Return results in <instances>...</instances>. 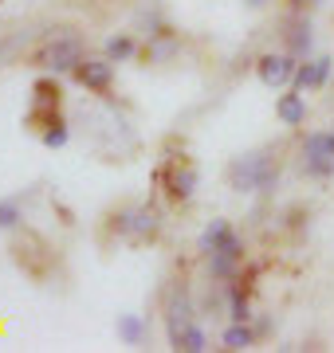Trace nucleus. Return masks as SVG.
Returning a JSON list of instances; mask_svg holds the SVG:
<instances>
[{"label": "nucleus", "instance_id": "nucleus-1", "mask_svg": "<svg viewBox=\"0 0 334 353\" xmlns=\"http://www.w3.org/2000/svg\"><path fill=\"white\" fill-rule=\"evenodd\" d=\"M228 181L236 192H252V189H268L275 181V169H271L268 157H248V161H236L228 169Z\"/></svg>", "mask_w": 334, "mask_h": 353}, {"label": "nucleus", "instance_id": "nucleus-2", "mask_svg": "<svg viewBox=\"0 0 334 353\" xmlns=\"http://www.w3.org/2000/svg\"><path fill=\"white\" fill-rule=\"evenodd\" d=\"M83 59V43L75 36H63V39H52L48 48H39L36 63L43 71H75V63Z\"/></svg>", "mask_w": 334, "mask_h": 353}, {"label": "nucleus", "instance_id": "nucleus-3", "mask_svg": "<svg viewBox=\"0 0 334 353\" xmlns=\"http://www.w3.org/2000/svg\"><path fill=\"white\" fill-rule=\"evenodd\" d=\"M256 71H259V83H264V87L279 90V87H287V83H295L299 63L291 59V55H264V59L256 63Z\"/></svg>", "mask_w": 334, "mask_h": 353}, {"label": "nucleus", "instance_id": "nucleus-4", "mask_svg": "<svg viewBox=\"0 0 334 353\" xmlns=\"http://www.w3.org/2000/svg\"><path fill=\"white\" fill-rule=\"evenodd\" d=\"M75 83H83L87 90H110V83H115V59H79Z\"/></svg>", "mask_w": 334, "mask_h": 353}, {"label": "nucleus", "instance_id": "nucleus-5", "mask_svg": "<svg viewBox=\"0 0 334 353\" xmlns=\"http://www.w3.org/2000/svg\"><path fill=\"white\" fill-rule=\"evenodd\" d=\"M240 259H244V243H240V236H232L228 232V240L213 252V275L217 279L236 275V263H240Z\"/></svg>", "mask_w": 334, "mask_h": 353}, {"label": "nucleus", "instance_id": "nucleus-6", "mask_svg": "<svg viewBox=\"0 0 334 353\" xmlns=\"http://www.w3.org/2000/svg\"><path fill=\"white\" fill-rule=\"evenodd\" d=\"M331 67H334L331 55H319V59H311V63H299V71H295V90H315V87H322V83L331 79Z\"/></svg>", "mask_w": 334, "mask_h": 353}, {"label": "nucleus", "instance_id": "nucleus-7", "mask_svg": "<svg viewBox=\"0 0 334 353\" xmlns=\"http://www.w3.org/2000/svg\"><path fill=\"white\" fill-rule=\"evenodd\" d=\"M118 232H126V236H154V232H157V212H154V208L122 212V216H118Z\"/></svg>", "mask_w": 334, "mask_h": 353}, {"label": "nucleus", "instance_id": "nucleus-8", "mask_svg": "<svg viewBox=\"0 0 334 353\" xmlns=\"http://www.w3.org/2000/svg\"><path fill=\"white\" fill-rule=\"evenodd\" d=\"M275 114H279L283 126H303L307 122V102H303V94H283L279 102H275Z\"/></svg>", "mask_w": 334, "mask_h": 353}, {"label": "nucleus", "instance_id": "nucleus-9", "mask_svg": "<svg viewBox=\"0 0 334 353\" xmlns=\"http://www.w3.org/2000/svg\"><path fill=\"white\" fill-rule=\"evenodd\" d=\"M118 338L126 341V345H141V341L150 338V322L138 314H126V318H118Z\"/></svg>", "mask_w": 334, "mask_h": 353}, {"label": "nucleus", "instance_id": "nucleus-10", "mask_svg": "<svg viewBox=\"0 0 334 353\" xmlns=\"http://www.w3.org/2000/svg\"><path fill=\"white\" fill-rule=\"evenodd\" d=\"M197 189V169H177V173L169 176V196L173 201H189Z\"/></svg>", "mask_w": 334, "mask_h": 353}, {"label": "nucleus", "instance_id": "nucleus-11", "mask_svg": "<svg viewBox=\"0 0 334 353\" xmlns=\"http://www.w3.org/2000/svg\"><path fill=\"white\" fill-rule=\"evenodd\" d=\"M173 350H185V353H201V350H208V338H205V330L189 322V326L181 330V338L173 341Z\"/></svg>", "mask_w": 334, "mask_h": 353}, {"label": "nucleus", "instance_id": "nucleus-12", "mask_svg": "<svg viewBox=\"0 0 334 353\" xmlns=\"http://www.w3.org/2000/svg\"><path fill=\"white\" fill-rule=\"evenodd\" d=\"M228 232H232V228H228V220H213V224L205 228V236H201V252H208V255H213V252L220 248V243L228 240Z\"/></svg>", "mask_w": 334, "mask_h": 353}, {"label": "nucleus", "instance_id": "nucleus-13", "mask_svg": "<svg viewBox=\"0 0 334 353\" xmlns=\"http://www.w3.org/2000/svg\"><path fill=\"white\" fill-rule=\"evenodd\" d=\"M252 341H256V334L244 322H236V326L224 330V350H252Z\"/></svg>", "mask_w": 334, "mask_h": 353}, {"label": "nucleus", "instance_id": "nucleus-14", "mask_svg": "<svg viewBox=\"0 0 334 353\" xmlns=\"http://www.w3.org/2000/svg\"><path fill=\"white\" fill-rule=\"evenodd\" d=\"M303 153L307 157H334V134H311L303 141Z\"/></svg>", "mask_w": 334, "mask_h": 353}, {"label": "nucleus", "instance_id": "nucleus-15", "mask_svg": "<svg viewBox=\"0 0 334 353\" xmlns=\"http://www.w3.org/2000/svg\"><path fill=\"white\" fill-rule=\"evenodd\" d=\"M130 55H134V39L130 36L106 39V59H130Z\"/></svg>", "mask_w": 334, "mask_h": 353}, {"label": "nucleus", "instance_id": "nucleus-16", "mask_svg": "<svg viewBox=\"0 0 334 353\" xmlns=\"http://www.w3.org/2000/svg\"><path fill=\"white\" fill-rule=\"evenodd\" d=\"M36 102L39 106H59V87H55L52 79H39L36 83Z\"/></svg>", "mask_w": 334, "mask_h": 353}, {"label": "nucleus", "instance_id": "nucleus-17", "mask_svg": "<svg viewBox=\"0 0 334 353\" xmlns=\"http://www.w3.org/2000/svg\"><path fill=\"white\" fill-rule=\"evenodd\" d=\"M287 43H291V55H307L311 51V28L299 24L295 32H287Z\"/></svg>", "mask_w": 334, "mask_h": 353}, {"label": "nucleus", "instance_id": "nucleus-18", "mask_svg": "<svg viewBox=\"0 0 334 353\" xmlns=\"http://www.w3.org/2000/svg\"><path fill=\"white\" fill-rule=\"evenodd\" d=\"M252 310H248V294L244 287H232V322H248Z\"/></svg>", "mask_w": 334, "mask_h": 353}, {"label": "nucleus", "instance_id": "nucleus-19", "mask_svg": "<svg viewBox=\"0 0 334 353\" xmlns=\"http://www.w3.org/2000/svg\"><path fill=\"white\" fill-rule=\"evenodd\" d=\"M43 145H48V150H63V145H67V130H63L59 118L52 122V130H43Z\"/></svg>", "mask_w": 334, "mask_h": 353}, {"label": "nucleus", "instance_id": "nucleus-20", "mask_svg": "<svg viewBox=\"0 0 334 353\" xmlns=\"http://www.w3.org/2000/svg\"><path fill=\"white\" fill-rule=\"evenodd\" d=\"M307 173L311 176H331L334 173V157H307Z\"/></svg>", "mask_w": 334, "mask_h": 353}, {"label": "nucleus", "instance_id": "nucleus-21", "mask_svg": "<svg viewBox=\"0 0 334 353\" xmlns=\"http://www.w3.org/2000/svg\"><path fill=\"white\" fill-rule=\"evenodd\" d=\"M16 220H20V208L12 201H0V228H12Z\"/></svg>", "mask_w": 334, "mask_h": 353}, {"label": "nucleus", "instance_id": "nucleus-22", "mask_svg": "<svg viewBox=\"0 0 334 353\" xmlns=\"http://www.w3.org/2000/svg\"><path fill=\"white\" fill-rule=\"evenodd\" d=\"M291 4H315V0H291Z\"/></svg>", "mask_w": 334, "mask_h": 353}, {"label": "nucleus", "instance_id": "nucleus-23", "mask_svg": "<svg viewBox=\"0 0 334 353\" xmlns=\"http://www.w3.org/2000/svg\"><path fill=\"white\" fill-rule=\"evenodd\" d=\"M248 4H264V0H248Z\"/></svg>", "mask_w": 334, "mask_h": 353}]
</instances>
